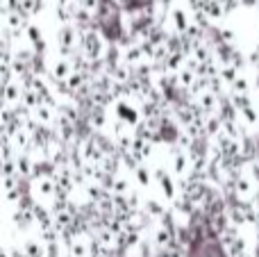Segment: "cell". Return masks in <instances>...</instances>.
Here are the masks:
<instances>
[{"label":"cell","instance_id":"1","mask_svg":"<svg viewBox=\"0 0 259 257\" xmlns=\"http://www.w3.org/2000/svg\"><path fill=\"white\" fill-rule=\"evenodd\" d=\"M114 112H116V121L125 123L127 127H139L141 125V107H139L134 100H130L127 96H123V98L114 100Z\"/></svg>","mask_w":259,"mask_h":257},{"label":"cell","instance_id":"2","mask_svg":"<svg viewBox=\"0 0 259 257\" xmlns=\"http://www.w3.org/2000/svg\"><path fill=\"white\" fill-rule=\"evenodd\" d=\"M77 44H82V30L75 25H64L57 32V48L62 57H71L75 53Z\"/></svg>","mask_w":259,"mask_h":257},{"label":"cell","instance_id":"3","mask_svg":"<svg viewBox=\"0 0 259 257\" xmlns=\"http://www.w3.org/2000/svg\"><path fill=\"white\" fill-rule=\"evenodd\" d=\"M155 180L157 185H159V191L164 194L166 200H170V203H178V182H175L173 173L166 171L164 166H155Z\"/></svg>","mask_w":259,"mask_h":257},{"label":"cell","instance_id":"4","mask_svg":"<svg viewBox=\"0 0 259 257\" xmlns=\"http://www.w3.org/2000/svg\"><path fill=\"white\" fill-rule=\"evenodd\" d=\"M170 171H173V176H178L180 180H184V178H189L193 173V162H191V157H189V153L184 148H173Z\"/></svg>","mask_w":259,"mask_h":257},{"label":"cell","instance_id":"5","mask_svg":"<svg viewBox=\"0 0 259 257\" xmlns=\"http://www.w3.org/2000/svg\"><path fill=\"white\" fill-rule=\"evenodd\" d=\"M32 189H34L36 196H39L41 200H46V203H53V200L62 198V196H59L57 178H34Z\"/></svg>","mask_w":259,"mask_h":257},{"label":"cell","instance_id":"6","mask_svg":"<svg viewBox=\"0 0 259 257\" xmlns=\"http://www.w3.org/2000/svg\"><path fill=\"white\" fill-rule=\"evenodd\" d=\"M73 71H75V68H73L71 57H59V59H55V62L50 64L48 77L55 82V84H64V82L73 75Z\"/></svg>","mask_w":259,"mask_h":257},{"label":"cell","instance_id":"7","mask_svg":"<svg viewBox=\"0 0 259 257\" xmlns=\"http://www.w3.org/2000/svg\"><path fill=\"white\" fill-rule=\"evenodd\" d=\"M23 91H25V84H21L18 80H9L3 84V100H5V107H21V100H23Z\"/></svg>","mask_w":259,"mask_h":257},{"label":"cell","instance_id":"8","mask_svg":"<svg viewBox=\"0 0 259 257\" xmlns=\"http://www.w3.org/2000/svg\"><path fill=\"white\" fill-rule=\"evenodd\" d=\"M34 118L41 123L44 127H50V130H55V127L59 125V107L57 105H39V107L34 109Z\"/></svg>","mask_w":259,"mask_h":257},{"label":"cell","instance_id":"9","mask_svg":"<svg viewBox=\"0 0 259 257\" xmlns=\"http://www.w3.org/2000/svg\"><path fill=\"white\" fill-rule=\"evenodd\" d=\"M221 100L223 98H221L216 91H211V89H205V91H200V94L196 96V105H198V109H200L202 114H219Z\"/></svg>","mask_w":259,"mask_h":257},{"label":"cell","instance_id":"10","mask_svg":"<svg viewBox=\"0 0 259 257\" xmlns=\"http://www.w3.org/2000/svg\"><path fill=\"white\" fill-rule=\"evenodd\" d=\"M143 62H148V59H146V53H143L141 44H134V41H130L127 46H123V64L137 68V66H141Z\"/></svg>","mask_w":259,"mask_h":257},{"label":"cell","instance_id":"11","mask_svg":"<svg viewBox=\"0 0 259 257\" xmlns=\"http://www.w3.org/2000/svg\"><path fill=\"white\" fill-rule=\"evenodd\" d=\"M170 23H173V30L178 32V34H187L189 30H191V18H189V12L182 7H173V12H170Z\"/></svg>","mask_w":259,"mask_h":257},{"label":"cell","instance_id":"12","mask_svg":"<svg viewBox=\"0 0 259 257\" xmlns=\"http://www.w3.org/2000/svg\"><path fill=\"white\" fill-rule=\"evenodd\" d=\"M107 191L114 196V198H127V196L132 194V187H130L125 176H114L112 180H109Z\"/></svg>","mask_w":259,"mask_h":257},{"label":"cell","instance_id":"13","mask_svg":"<svg viewBox=\"0 0 259 257\" xmlns=\"http://www.w3.org/2000/svg\"><path fill=\"white\" fill-rule=\"evenodd\" d=\"M143 212L148 214L150 221H161L166 219V207H164V200H157V198H146L143 200Z\"/></svg>","mask_w":259,"mask_h":257},{"label":"cell","instance_id":"14","mask_svg":"<svg viewBox=\"0 0 259 257\" xmlns=\"http://www.w3.org/2000/svg\"><path fill=\"white\" fill-rule=\"evenodd\" d=\"M132 176H134V182H137L141 189H148V187L152 185V180H155V168H150L148 164H139Z\"/></svg>","mask_w":259,"mask_h":257},{"label":"cell","instance_id":"15","mask_svg":"<svg viewBox=\"0 0 259 257\" xmlns=\"http://www.w3.org/2000/svg\"><path fill=\"white\" fill-rule=\"evenodd\" d=\"M239 121H241L246 127H257L259 125V107L255 103L243 107L241 112H239Z\"/></svg>","mask_w":259,"mask_h":257},{"label":"cell","instance_id":"16","mask_svg":"<svg viewBox=\"0 0 259 257\" xmlns=\"http://www.w3.org/2000/svg\"><path fill=\"white\" fill-rule=\"evenodd\" d=\"M107 125V107H94L89 109V127L103 130Z\"/></svg>","mask_w":259,"mask_h":257},{"label":"cell","instance_id":"17","mask_svg":"<svg viewBox=\"0 0 259 257\" xmlns=\"http://www.w3.org/2000/svg\"><path fill=\"white\" fill-rule=\"evenodd\" d=\"M21 105H23L25 109H30L32 114H34V109L39 107V105H44V98H41V96L36 94L34 89L25 87V91H23V100H21Z\"/></svg>","mask_w":259,"mask_h":257},{"label":"cell","instance_id":"18","mask_svg":"<svg viewBox=\"0 0 259 257\" xmlns=\"http://www.w3.org/2000/svg\"><path fill=\"white\" fill-rule=\"evenodd\" d=\"M239 75H241V71H239L237 66H232V64H230V66H221V73H219L221 82H223L228 89H232V84L237 82Z\"/></svg>","mask_w":259,"mask_h":257},{"label":"cell","instance_id":"19","mask_svg":"<svg viewBox=\"0 0 259 257\" xmlns=\"http://www.w3.org/2000/svg\"><path fill=\"white\" fill-rule=\"evenodd\" d=\"M23 253H25V257H46V246H44V241L27 239L23 244Z\"/></svg>","mask_w":259,"mask_h":257},{"label":"cell","instance_id":"20","mask_svg":"<svg viewBox=\"0 0 259 257\" xmlns=\"http://www.w3.org/2000/svg\"><path fill=\"white\" fill-rule=\"evenodd\" d=\"M250 89H252V80H250V75H248V73H241V75L237 77V82L232 84L230 94H239V96H243V94H250Z\"/></svg>","mask_w":259,"mask_h":257},{"label":"cell","instance_id":"21","mask_svg":"<svg viewBox=\"0 0 259 257\" xmlns=\"http://www.w3.org/2000/svg\"><path fill=\"white\" fill-rule=\"evenodd\" d=\"M44 246H46V257H64L59 239H50V241H46Z\"/></svg>","mask_w":259,"mask_h":257},{"label":"cell","instance_id":"22","mask_svg":"<svg viewBox=\"0 0 259 257\" xmlns=\"http://www.w3.org/2000/svg\"><path fill=\"white\" fill-rule=\"evenodd\" d=\"M82 7H84L87 12L96 14V12H98V0H82Z\"/></svg>","mask_w":259,"mask_h":257},{"label":"cell","instance_id":"23","mask_svg":"<svg viewBox=\"0 0 259 257\" xmlns=\"http://www.w3.org/2000/svg\"><path fill=\"white\" fill-rule=\"evenodd\" d=\"M243 5H248V7H252V5H257V0H243Z\"/></svg>","mask_w":259,"mask_h":257},{"label":"cell","instance_id":"24","mask_svg":"<svg viewBox=\"0 0 259 257\" xmlns=\"http://www.w3.org/2000/svg\"><path fill=\"white\" fill-rule=\"evenodd\" d=\"M232 257H250V253H237V255H232Z\"/></svg>","mask_w":259,"mask_h":257}]
</instances>
